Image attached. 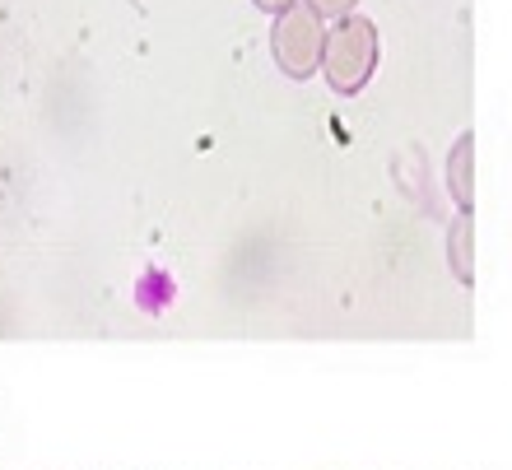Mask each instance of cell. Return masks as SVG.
<instances>
[{"label": "cell", "mask_w": 512, "mask_h": 470, "mask_svg": "<svg viewBox=\"0 0 512 470\" xmlns=\"http://www.w3.org/2000/svg\"><path fill=\"white\" fill-rule=\"evenodd\" d=\"M466 163H471V135H461L457 140V149H452V168H447V173H452V196H457L461 210H471V168H466Z\"/></svg>", "instance_id": "3"}, {"label": "cell", "mask_w": 512, "mask_h": 470, "mask_svg": "<svg viewBox=\"0 0 512 470\" xmlns=\"http://www.w3.org/2000/svg\"><path fill=\"white\" fill-rule=\"evenodd\" d=\"M326 33L322 28V14L312 5H294V10L275 14V33H270V47H275V61L289 80H308L312 70L322 66V52H326Z\"/></svg>", "instance_id": "2"}, {"label": "cell", "mask_w": 512, "mask_h": 470, "mask_svg": "<svg viewBox=\"0 0 512 470\" xmlns=\"http://www.w3.org/2000/svg\"><path fill=\"white\" fill-rule=\"evenodd\" d=\"M373 66H378V33L364 14H345L331 24L326 33V52H322V70L336 94H359L368 80H373Z\"/></svg>", "instance_id": "1"}, {"label": "cell", "mask_w": 512, "mask_h": 470, "mask_svg": "<svg viewBox=\"0 0 512 470\" xmlns=\"http://www.w3.org/2000/svg\"><path fill=\"white\" fill-rule=\"evenodd\" d=\"M312 10L317 14H336V19H345V14H350V5L354 0H308Z\"/></svg>", "instance_id": "5"}, {"label": "cell", "mask_w": 512, "mask_h": 470, "mask_svg": "<svg viewBox=\"0 0 512 470\" xmlns=\"http://www.w3.org/2000/svg\"><path fill=\"white\" fill-rule=\"evenodd\" d=\"M261 10H270V14H284V10H294L298 0H256Z\"/></svg>", "instance_id": "6"}, {"label": "cell", "mask_w": 512, "mask_h": 470, "mask_svg": "<svg viewBox=\"0 0 512 470\" xmlns=\"http://www.w3.org/2000/svg\"><path fill=\"white\" fill-rule=\"evenodd\" d=\"M466 233H471V219H457V229H452V261H457L461 280L471 275V261H466Z\"/></svg>", "instance_id": "4"}]
</instances>
